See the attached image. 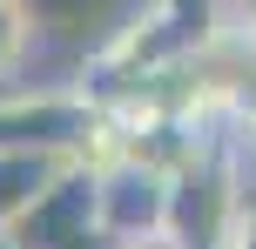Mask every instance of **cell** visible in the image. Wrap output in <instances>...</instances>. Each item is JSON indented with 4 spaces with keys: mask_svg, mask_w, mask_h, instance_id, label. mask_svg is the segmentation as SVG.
<instances>
[{
    "mask_svg": "<svg viewBox=\"0 0 256 249\" xmlns=\"http://www.w3.org/2000/svg\"><path fill=\"white\" fill-rule=\"evenodd\" d=\"M7 236H14V249H115L94 223V169L74 162L68 175H54L7 223Z\"/></svg>",
    "mask_w": 256,
    "mask_h": 249,
    "instance_id": "277c9868",
    "label": "cell"
},
{
    "mask_svg": "<svg viewBox=\"0 0 256 249\" xmlns=\"http://www.w3.org/2000/svg\"><path fill=\"white\" fill-rule=\"evenodd\" d=\"M243 155H256V108L243 115Z\"/></svg>",
    "mask_w": 256,
    "mask_h": 249,
    "instance_id": "9c48e42d",
    "label": "cell"
},
{
    "mask_svg": "<svg viewBox=\"0 0 256 249\" xmlns=\"http://www.w3.org/2000/svg\"><path fill=\"white\" fill-rule=\"evenodd\" d=\"M236 121H216V128L196 142V155L168 175V229L162 236L176 249H222L236 223V196H243V135H222Z\"/></svg>",
    "mask_w": 256,
    "mask_h": 249,
    "instance_id": "7a4b0ae2",
    "label": "cell"
},
{
    "mask_svg": "<svg viewBox=\"0 0 256 249\" xmlns=\"http://www.w3.org/2000/svg\"><path fill=\"white\" fill-rule=\"evenodd\" d=\"M74 162L81 155H68V148H0V229L34 202L54 175H68Z\"/></svg>",
    "mask_w": 256,
    "mask_h": 249,
    "instance_id": "8992f818",
    "label": "cell"
},
{
    "mask_svg": "<svg viewBox=\"0 0 256 249\" xmlns=\"http://www.w3.org/2000/svg\"><path fill=\"white\" fill-rule=\"evenodd\" d=\"M27 61H34V7L0 0V81H14Z\"/></svg>",
    "mask_w": 256,
    "mask_h": 249,
    "instance_id": "52a82bcc",
    "label": "cell"
},
{
    "mask_svg": "<svg viewBox=\"0 0 256 249\" xmlns=\"http://www.w3.org/2000/svg\"><path fill=\"white\" fill-rule=\"evenodd\" d=\"M236 13H243V20H250V27H256V0H236Z\"/></svg>",
    "mask_w": 256,
    "mask_h": 249,
    "instance_id": "8fae6325",
    "label": "cell"
},
{
    "mask_svg": "<svg viewBox=\"0 0 256 249\" xmlns=\"http://www.w3.org/2000/svg\"><path fill=\"white\" fill-rule=\"evenodd\" d=\"M115 249H176L168 236H142V243H115Z\"/></svg>",
    "mask_w": 256,
    "mask_h": 249,
    "instance_id": "30bf717a",
    "label": "cell"
},
{
    "mask_svg": "<svg viewBox=\"0 0 256 249\" xmlns=\"http://www.w3.org/2000/svg\"><path fill=\"white\" fill-rule=\"evenodd\" d=\"M222 20H230V0H155V7H142L135 20H128L122 34L108 40L88 67H81V94L102 101V108L122 101V94L142 88L148 74L189 61V54L202 47Z\"/></svg>",
    "mask_w": 256,
    "mask_h": 249,
    "instance_id": "6da1fadb",
    "label": "cell"
},
{
    "mask_svg": "<svg viewBox=\"0 0 256 249\" xmlns=\"http://www.w3.org/2000/svg\"><path fill=\"white\" fill-rule=\"evenodd\" d=\"M94 223L108 243H142L168 229V169L142 155H108L94 162Z\"/></svg>",
    "mask_w": 256,
    "mask_h": 249,
    "instance_id": "3957f363",
    "label": "cell"
},
{
    "mask_svg": "<svg viewBox=\"0 0 256 249\" xmlns=\"http://www.w3.org/2000/svg\"><path fill=\"white\" fill-rule=\"evenodd\" d=\"M102 121V101L74 88H14L0 94V148H68L81 155Z\"/></svg>",
    "mask_w": 256,
    "mask_h": 249,
    "instance_id": "5b68a950",
    "label": "cell"
},
{
    "mask_svg": "<svg viewBox=\"0 0 256 249\" xmlns=\"http://www.w3.org/2000/svg\"><path fill=\"white\" fill-rule=\"evenodd\" d=\"M222 249H256V182H243V196H236V223L222 236Z\"/></svg>",
    "mask_w": 256,
    "mask_h": 249,
    "instance_id": "ba28073f",
    "label": "cell"
}]
</instances>
